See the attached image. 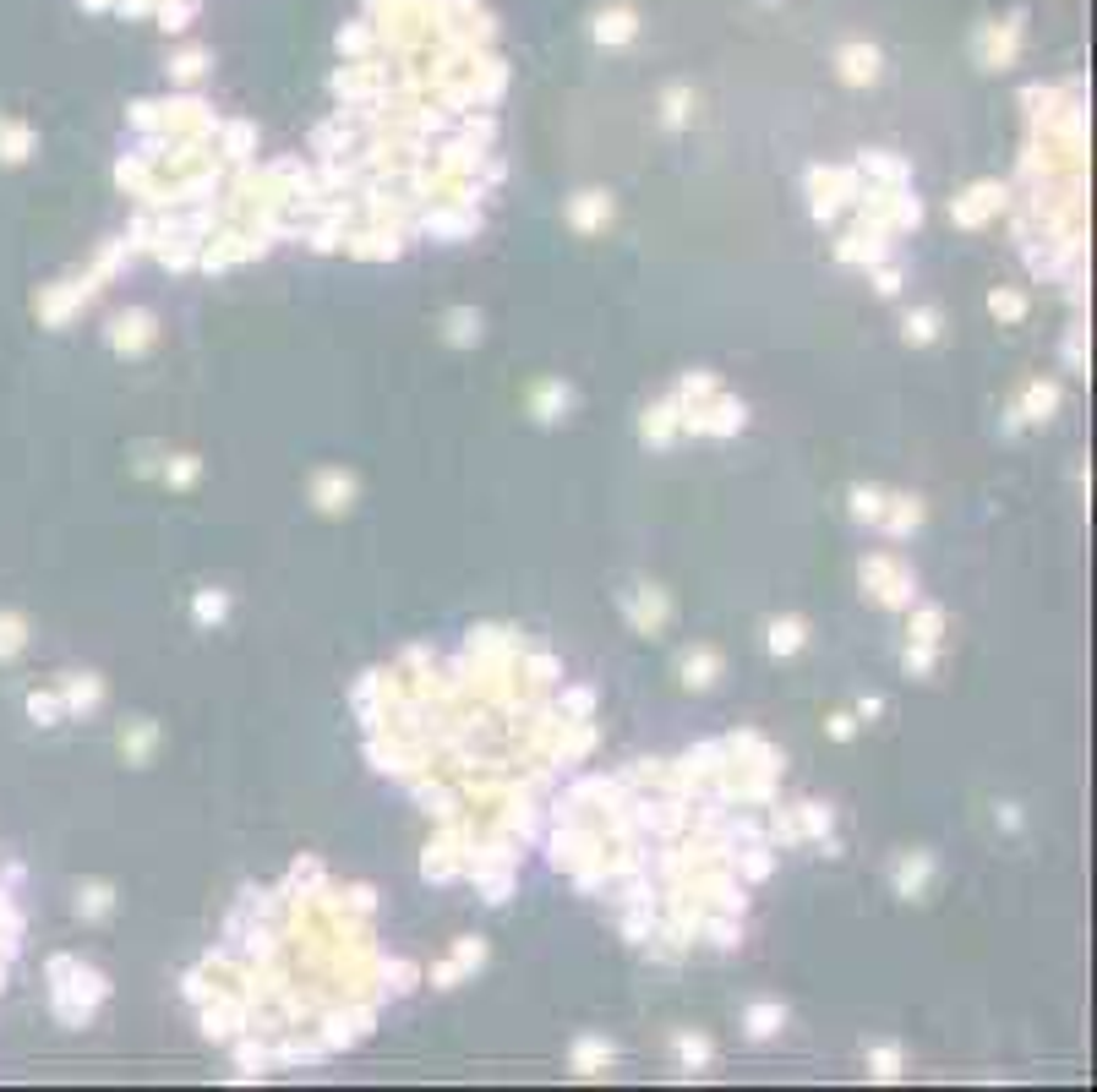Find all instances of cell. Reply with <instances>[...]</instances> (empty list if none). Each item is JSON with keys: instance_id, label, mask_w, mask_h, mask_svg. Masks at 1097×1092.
<instances>
[{"instance_id": "obj_9", "label": "cell", "mask_w": 1097, "mask_h": 1092, "mask_svg": "<svg viewBox=\"0 0 1097 1092\" xmlns=\"http://www.w3.org/2000/svg\"><path fill=\"white\" fill-rule=\"evenodd\" d=\"M470 323H475V317H470V312H454V339H459V344L470 339Z\"/></svg>"}, {"instance_id": "obj_7", "label": "cell", "mask_w": 1097, "mask_h": 1092, "mask_svg": "<svg viewBox=\"0 0 1097 1092\" xmlns=\"http://www.w3.org/2000/svg\"><path fill=\"white\" fill-rule=\"evenodd\" d=\"M677 1049H683V1059H694V1066H699V1059H704V1054H710V1049H704V1043H699V1038H683V1043H677Z\"/></svg>"}, {"instance_id": "obj_1", "label": "cell", "mask_w": 1097, "mask_h": 1092, "mask_svg": "<svg viewBox=\"0 0 1097 1092\" xmlns=\"http://www.w3.org/2000/svg\"><path fill=\"white\" fill-rule=\"evenodd\" d=\"M841 77L847 82H874L880 77V50H868V44L841 50Z\"/></svg>"}, {"instance_id": "obj_6", "label": "cell", "mask_w": 1097, "mask_h": 1092, "mask_svg": "<svg viewBox=\"0 0 1097 1092\" xmlns=\"http://www.w3.org/2000/svg\"><path fill=\"white\" fill-rule=\"evenodd\" d=\"M907 339H918V344L933 339V312H918V317H912V323H907Z\"/></svg>"}, {"instance_id": "obj_3", "label": "cell", "mask_w": 1097, "mask_h": 1092, "mask_svg": "<svg viewBox=\"0 0 1097 1092\" xmlns=\"http://www.w3.org/2000/svg\"><path fill=\"white\" fill-rule=\"evenodd\" d=\"M797 645H802V623L797 618H787V623L770 628V651H797Z\"/></svg>"}, {"instance_id": "obj_4", "label": "cell", "mask_w": 1097, "mask_h": 1092, "mask_svg": "<svg viewBox=\"0 0 1097 1092\" xmlns=\"http://www.w3.org/2000/svg\"><path fill=\"white\" fill-rule=\"evenodd\" d=\"M749 1021H754V1033L764 1038V1033H776V1021H781V1011H776V1005H759V1011H754Z\"/></svg>"}, {"instance_id": "obj_8", "label": "cell", "mask_w": 1097, "mask_h": 1092, "mask_svg": "<svg viewBox=\"0 0 1097 1092\" xmlns=\"http://www.w3.org/2000/svg\"><path fill=\"white\" fill-rule=\"evenodd\" d=\"M197 613H203V618H219V613H224V596H203Z\"/></svg>"}, {"instance_id": "obj_2", "label": "cell", "mask_w": 1097, "mask_h": 1092, "mask_svg": "<svg viewBox=\"0 0 1097 1092\" xmlns=\"http://www.w3.org/2000/svg\"><path fill=\"white\" fill-rule=\"evenodd\" d=\"M595 39H611V44H623V39H633V12H601L595 17Z\"/></svg>"}, {"instance_id": "obj_5", "label": "cell", "mask_w": 1097, "mask_h": 1092, "mask_svg": "<svg viewBox=\"0 0 1097 1092\" xmlns=\"http://www.w3.org/2000/svg\"><path fill=\"white\" fill-rule=\"evenodd\" d=\"M923 874H928V858H918V863H907V869H901V890H907V896H912V890L923 885Z\"/></svg>"}]
</instances>
